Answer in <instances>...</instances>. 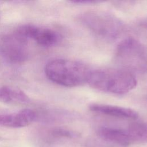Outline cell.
Here are the masks:
<instances>
[{
	"instance_id": "cell-1",
	"label": "cell",
	"mask_w": 147,
	"mask_h": 147,
	"mask_svg": "<svg viewBox=\"0 0 147 147\" xmlns=\"http://www.w3.org/2000/svg\"><path fill=\"white\" fill-rule=\"evenodd\" d=\"M87 83L93 88L114 94H124L134 89L137 80L134 74L122 68L91 70Z\"/></svg>"
},
{
	"instance_id": "cell-2",
	"label": "cell",
	"mask_w": 147,
	"mask_h": 147,
	"mask_svg": "<svg viewBox=\"0 0 147 147\" xmlns=\"http://www.w3.org/2000/svg\"><path fill=\"white\" fill-rule=\"evenodd\" d=\"M44 71L51 81L62 86L73 87L87 82L91 70L79 61L56 59L47 63Z\"/></svg>"
},
{
	"instance_id": "cell-3",
	"label": "cell",
	"mask_w": 147,
	"mask_h": 147,
	"mask_svg": "<svg viewBox=\"0 0 147 147\" xmlns=\"http://www.w3.org/2000/svg\"><path fill=\"white\" fill-rule=\"evenodd\" d=\"M115 60L122 69L130 72H144L147 70V50L133 38L123 40L118 45Z\"/></svg>"
},
{
	"instance_id": "cell-4",
	"label": "cell",
	"mask_w": 147,
	"mask_h": 147,
	"mask_svg": "<svg viewBox=\"0 0 147 147\" xmlns=\"http://www.w3.org/2000/svg\"><path fill=\"white\" fill-rule=\"evenodd\" d=\"M82 23L90 30L106 38H116L123 30V24L115 17L104 12L89 11L80 17Z\"/></svg>"
},
{
	"instance_id": "cell-5",
	"label": "cell",
	"mask_w": 147,
	"mask_h": 147,
	"mask_svg": "<svg viewBox=\"0 0 147 147\" xmlns=\"http://www.w3.org/2000/svg\"><path fill=\"white\" fill-rule=\"evenodd\" d=\"M28 42L15 32L0 38V53L9 62L20 64L26 61L29 56Z\"/></svg>"
},
{
	"instance_id": "cell-6",
	"label": "cell",
	"mask_w": 147,
	"mask_h": 147,
	"mask_svg": "<svg viewBox=\"0 0 147 147\" xmlns=\"http://www.w3.org/2000/svg\"><path fill=\"white\" fill-rule=\"evenodd\" d=\"M15 33L26 41L32 40L44 47L56 45L60 40V34L53 29L32 24L22 25L16 29Z\"/></svg>"
},
{
	"instance_id": "cell-7",
	"label": "cell",
	"mask_w": 147,
	"mask_h": 147,
	"mask_svg": "<svg viewBox=\"0 0 147 147\" xmlns=\"http://www.w3.org/2000/svg\"><path fill=\"white\" fill-rule=\"evenodd\" d=\"M36 118V113L28 109L13 113H0V125L12 128L24 127L32 123Z\"/></svg>"
},
{
	"instance_id": "cell-8",
	"label": "cell",
	"mask_w": 147,
	"mask_h": 147,
	"mask_svg": "<svg viewBox=\"0 0 147 147\" xmlns=\"http://www.w3.org/2000/svg\"><path fill=\"white\" fill-rule=\"evenodd\" d=\"M97 134L102 140L115 145L126 146L131 144L126 127L103 126L98 129Z\"/></svg>"
},
{
	"instance_id": "cell-9",
	"label": "cell",
	"mask_w": 147,
	"mask_h": 147,
	"mask_svg": "<svg viewBox=\"0 0 147 147\" xmlns=\"http://www.w3.org/2000/svg\"><path fill=\"white\" fill-rule=\"evenodd\" d=\"M89 109L96 113L122 119H136L138 117V113L136 110L118 106L92 103L89 105Z\"/></svg>"
},
{
	"instance_id": "cell-10",
	"label": "cell",
	"mask_w": 147,
	"mask_h": 147,
	"mask_svg": "<svg viewBox=\"0 0 147 147\" xmlns=\"http://www.w3.org/2000/svg\"><path fill=\"white\" fill-rule=\"evenodd\" d=\"M79 137V134L74 130L57 127L51 129L37 136V143H49L59 138H74Z\"/></svg>"
},
{
	"instance_id": "cell-11",
	"label": "cell",
	"mask_w": 147,
	"mask_h": 147,
	"mask_svg": "<svg viewBox=\"0 0 147 147\" xmlns=\"http://www.w3.org/2000/svg\"><path fill=\"white\" fill-rule=\"evenodd\" d=\"M0 101L8 103H24L28 102L29 98L22 90L4 86L0 87Z\"/></svg>"
},
{
	"instance_id": "cell-12",
	"label": "cell",
	"mask_w": 147,
	"mask_h": 147,
	"mask_svg": "<svg viewBox=\"0 0 147 147\" xmlns=\"http://www.w3.org/2000/svg\"><path fill=\"white\" fill-rule=\"evenodd\" d=\"M132 144L147 142V123L136 122L126 127Z\"/></svg>"
},
{
	"instance_id": "cell-13",
	"label": "cell",
	"mask_w": 147,
	"mask_h": 147,
	"mask_svg": "<svg viewBox=\"0 0 147 147\" xmlns=\"http://www.w3.org/2000/svg\"><path fill=\"white\" fill-rule=\"evenodd\" d=\"M72 3H97L98 1H89V0H74L71 1Z\"/></svg>"
}]
</instances>
